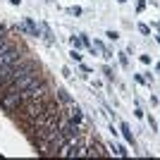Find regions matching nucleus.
Returning a JSON list of instances; mask_svg holds the SVG:
<instances>
[{
    "label": "nucleus",
    "instance_id": "4",
    "mask_svg": "<svg viewBox=\"0 0 160 160\" xmlns=\"http://www.w3.org/2000/svg\"><path fill=\"white\" fill-rule=\"evenodd\" d=\"M24 55H27V50L22 48V43H17V41H14L10 48H5V50L0 53V67L12 65V62H17L19 58H24Z\"/></svg>",
    "mask_w": 160,
    "mask_h": 160
},
{
    "label": "nucleus",
    "instance_id": "7",
    "mask_svg": "<svg viewBox=\"0 0 160 160\" xmlns=\"http://www.w3.org/2000/svg\"><path fill=\"white\" fill-rule=\"evenodd\" d=\"M27 27H29V33H31V36H38V27H36L31 19H27Z\"/></svg>",
    "mask_w": 160,
    "mask_h": 160
},
{
    "label": "nucleus",
    "instance_id": "1",
    "mask_svg": "<svg viewBox=\"0 0 160 160\" xmlns=\"http://www.w3.org/2000/svg\"><path fill=\"white\" fill-rule=\"evenodd\" d=\"M53 98V88L48 86V81L41 77L36 79L33 84H29L27 88H22V91H14V93H2L0 96V105L5 108L7 112H17V108L22 103H27V100H48Z\"/></svg>",
    "mask_w": 160,
    "mask_h": 160
},
{
    "label": "nucleus",
    "instance_id": "12",
    "mask_svg": "<svg viewBox=\"0 0 160 160\" xmlns=\"http://www.w3.org/2000/svg\"><path fill=\"white\" fill-rule=\"evenodd\" d=\"M139 31H141V33H143V36H148V33H151V29H148V27H146V24H139Z\"/></svg>",
    "mask_w": 160,
    "mask_h": 160
},
{
    "label": "nucleus",
    "instance_id": "13",
    "mask_svg": "<svg viewBox=\"0 0 160 160\" xmlns=\"http://www.w3.org/2000/svg\"><path fill=\"white\" fill-rule=\"evenodd\" d=\"M120 60H122V65H124V67L129 65V58H127V53H120Z\"/></svg>",
    "mask_w": 160,
    "mask_h": 160
},
{
    "label": "nucleus",
    "instance_id": "8",
    "mask_svg": "<svg viewBox=\"0 0 160 160\" xmlns=\"http://www.w3.org/2000/svg\"><path fill=\"white\" fill-rule=\"evenodd\" d=\"M69 58H72L74 62H81V53H79V50H77V48H74L72 53H69Z\"/></svg>",
    "mask_w": 160,
    "mask_h": 160
},
{
    "label": "nucleus",
    "instance_id": "2",
    "mask_svg": "<svg viewBox=\"0 0 160 160\" xmlns=\"http://www.w3.org/2000/svg\"><path fill=\"white\" fill-rule=\"evenodd\" d=\"M31 67H36V62L31 60V58H19L17 62H12V65H5L0 67V96L5 93V88L12 84L17 77H22V74L27 72V69H31Z\"/></svg>",
    "mask_w": 160,
    "mask_h": 160
},
{
    "label": "nucleus",
    "instance_id": "10",
    "mask_svg": "<svg viewBox=\"0 0 160 160\" xmlns=\"http://www.w3.org/2000/svg\"><path fill=\"white\" fill-rule=\"evenodd\" d=\"M72 46L77 48V50H79V48L84 46V41H81V38H77V36H74V38H72Z\"/></svg>",
    "mask_w": 160,
    "mask_h": 160
},
{
    "label": "nucleus",
    "instance_id": "3",
    "mask_svg": "<svg viewBox=\"0 0 160 160\" xmlns=\"http://www.w3.org/2000/svg\"><path fill=\"white\" fill-rule=\"evenodd\" d=\"M60 110H62V115H65V117H69L72 122H77L81 129H91V124H88V120H86V115L81 112V108L77 105L74 100H72V103H67V105H62Z\"/></svg>",
    "mask_w": 160,
    "mask_h": 160
},
{
    "label": "nucleus",
    "instance_id": "9",
    "mask_svg": "<svg viewBox=\"0 0 160 160\" xmlns=\"http://www.w3.org/2000/svg\"><path fill=\"white\" fill-rule=\"evenodd\" d=\"M67 12L74 14V17H79V14H81V7H67Z\"/></svg>",
    "mask_w": 160,
    "mask_h": 160
},
{
    "label": "nucleus",
    "instance_id": "15",
    "mask_svg": "<svg viewBox=\"0 0 160 160\" xmlns=\"http://www.w3.org/2000/svg\"><path fill=\"white\" fill-rule=\"evenodd\" d=\"M10 2H12V5H19V2H22V0H10Z\"/></svg>",
    "mask_w": 160,
    "mask_h": 160
},
{
    "label": "nucleus",
    "instance_id": "5",
    "mask_svg": "<svg viewBox=\"0 0 160 160\" xmlns=\"http://www.w3.org/2000/svg\"><path fill=\"white\" fill-rule=\"evenodd\" d=\"M53 98L58 100L60 105H67V103H72V96L67 93L65 88H58V91H55V93H53Z\"/></svg>",
    "mask_w": 160,
    "mask_h": 160
},
{
    "label": "nucleus",
    "instance_id": "14",
    "mask_svg": "<svg viewBox=\"0 0 160 160\" xmlns=\"http://www.w3.org/2000/svg\"><path fill=\"white\" fill-rule=\"evenodd\" d=\"M141 62H143V65H151V55H141Z\"/></svg>",
    "mask_w": 160,
    "mask_h": 160
},
{
    "label": "nucleus",
    "instance_id": "6",
    "mask_svg": "<svg viewBox=\"0 0 160 160\" xmlns=\"http://www.w3.org/2000/svg\"><path fill=\"white\" fill-rule=\"evenodd\" d=\"M120 132L124 134V139H127V143H134V134L129 132V124H127V122H122V124H120Z\"/></svg>",
    "mask_w": 160,
    "mask_h": 160
},
{
    "label": "nucleus",
    "instance_id": "11",
    "mask_svg": "<svg viewBox=\"0 0 160 160\" xmlns=\"http://www.w3.org/2000/svg\"><path fill=\"white\" fill-rule=\"evenodd\" d=\"M105 36H108V38H110V41H117V38H120V33H117V31H108Z\"/></svg>",
    "mask_w": 160,
    "mask_h": 160
}]
</instances>
